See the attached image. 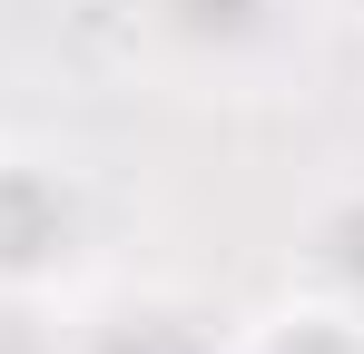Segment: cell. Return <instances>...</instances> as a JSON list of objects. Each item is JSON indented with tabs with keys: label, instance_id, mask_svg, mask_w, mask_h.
Returning <instances> with one entry per match:
<instances>
[{
	"label": "cell",
	"instance_id": "6da1fadb",
	"mask_svg": "<svg viewBox=\"0 0 364 354\" xmlns=\"http://www.w3.org/2000/svg\"><path fill=\"white\" fill-rule=\"evenodd\" d=\"M89 256V207L60 177V158L0 148V295H40Z\"/></svg>",
	"mask_w": 364,
	"mask_h": 354
}]
</instances>
